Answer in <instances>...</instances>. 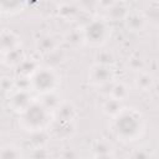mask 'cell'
Segmentation results:
<instances>
[{
    "instance_id": "obj_25",
    "label": "cell",
    "mask_w": 159,
    "mask_h": 159,
    "mask_svg": "<svg viewBox=\"0 0 159 159\" xmlns=\"http://www.w3.org/2000/svg\"><path fill=\"white\" fill-rule=\"evenodd\" d=\"M2 58H4V51H2V48L0 46V62H2Z\"/></svg>"
},
{
    "instance_id": "obj_11",
    "label": "cell",
    "mask_w": 159,
    "mask_h": 159,
    "mask_svg": "<svg viewBox=\"0 0 159 159\" xmlns=\"http://www.w3.org/2000/svg\"><path fill=\"white\" fill-rule=\"evenodd\" d=\"M26 0H0V15H14L24 10Z\"/></svg>"
},
{
    "instance_id": "obj_12",
    "label": "cell",
    "mask_w": 159,
    "mask_h": 159,
    "mask_svg": "<svg viewBox=\"0 0 159 159\" xmlns=\"http://www.w3.org/2000/svg\"><path fill=\"white\" fill-rule=\"evenodd\" d=\"M134 86H135V88L138 91L148 92L154 86V77L148 72L139 71L137 77H135V80H134Z\"/></svg>"
},
{
    "instance_id": "obj_2",
    "label": "cell",
    "mask_w": 159,
    "mask_h": 159,
    "mask_svg": "<svg viewBox=\"0 0 159 159\" xmlns=\"http://www.w3.org/2000/svg\"><path fill=\"white\" fill-rule=\"evenodd\" d=\"M52 119V112L35 99L24 112L20 113V125L31 133L46 130Z\"/></svg>"
},
{
    "instance_id": "obj_7",
    "label": "cell",
    "mask_w": 159,
    "mask_h": 159,
    "mask_svg": "<svg viewBox=\"0 0 159 159\" xmlns=\"http://www.w3.org/2000/svg\"><path fill=\"white\" fill-rule=\"evenodd\" d=\"M48 135H52L56 139H68L73 135L76 130L75 120H63L53 118L47 128Z\"/></svg>"
},
{
    "instance_id": "obj_14",
    "label": "cell",
    "mask_w": 159,
    "mask_h": 159,
    "mask_svg": "<svg viewBox=\"0 0 159 159\" xmlns=\"http://www.w3.org/2000/svg\"><path fill=\"white\" fill-rule=\"evenodd\" d=\"M36 48L39 52H41L42 55H48L50 52H52L55 48H57V41L55 40V37L46 35L41 39L37 40L36 42Z\"/></svg>"
},
{
    "instance_id": "obj_21",
    "label": "cell",
    "mask_w": 159,
    "mask_h": 159,
    "mask_svg": "<svg viewBox=\"0 0 159 159\" xmlns=\"http://www.w3.org/2000/svg\"><path fill=\"white\" fill-rule=\"evenodd\" d=\"M66 40L71 45H80L83 42V34L80 30H73L66 35Z\"/></svg>"
},
{
    "instance_id": "obj_4",
    "label": "cell",
    "mask_w": 159,
    "mask_h": 159,
    "mask_svg": "<svg viewBox=\"0 0 159 159\" xmlns=\"http://www.w3.org/2000/svg\"><path fill=\"white\" fill-rule=\"evenodd\" d=\"M82 34L84 43L93 47H101L108 41V37L111 36V27L106 20L93 19L82 29Z\"/></svg>"
},
{
    "instance_id": "obj_9",
    "label": "cell",
    "mask_w": 159,
    "mask_h": 159,
    "mask_svg": "<svg viewBox=\"0 0 159 159\" xmlns=\"http://www.w3.org/2000/svg\"><path fill=\"white\" fill-rule=\"evenodd\" d=\"M0 46H1L2 51L6 52V51H10L12 48L20 47L21 40L14 31L4 29L0 31Z\"/></svg>"
},
{
    "instance_id": "obj_8",
    "label": "cell",
    "mask_w": 159,
    "mask_h": 159,
    "mask_svg": "<svg viewBox=\"0 0 159 159\" xmlns=\"http://www.w3.org/2000/svg\"><path fill=\"white\" fill-rule=\"evenodd\" d=\"M124 26L128 31L130 32H139L143 31L144 27L147 26V17L139 12V11H128L125 17L123 19Z\"/></svg>"
},
{
    "instance_id": "obj_19",
    "label": "cell",
    "mask_w": 159,
    "mask_h": 159,
    "mask_svg": "<svg viewBox=\"0 0 159 159\" xmlns=\"http://www.w3.org/2000/svg\"><path fill=\"white\" fill-rule=\"evenodd\" d=\"M22 157V152L19 147L14 144H7L0 148V158H20Z\"/></svg>"
},
{
    "instance_id": "obj_10",
    "label": "cell",
    "mask_w": 159,
    "mask_h": 159,
    "mask_svg": "<svg viewBox=\"0 0 159 159\" xmlns=\"http://www.w3.org/2000/svg\"><path fill=\"white\" fill-rule=\"evenodd\" d=\"M52 114H53V118H57V119L75 120V118L77 117V111L71 102L61 101V103L55 108Z\"/></svg>"
},
{
    "instance_id": "obj_18",
    "label": "cell",
    "mask_w": 159,
    "mask_h": 159,
    "mask_svg": "<svg viewBox=\"0 0 159 159\" xmlns=\"http://www.w3.org/2000/svg\"><path fill=\"white\" fill-rule=\"evenodd\" d=\"M93 155L94 157H99V158H103V157H112L113 154V149L111 147V144H108L107 142L104 140H99L94 144L93 147Z\"/></svg>"
},
{
    "instance_id": "obj_3",
    "label": "cell",
    "mask_w": 159,
    "mask_h": 159,
    "mask_svg": "<svg viewBox=\"0 0 159 159\" xmlns=\"http://www.w3.org/2000/svg\"><path fill=\"white\" fill-rule=\"evenodd\" d=\"M30 89L40 94L56 91L60 83V76L52 67H37L29 77Z\"/></svg>"
},
{
    "instance_id": "obj_20",
    "label": "cell",
    "mask_w": 159,
    "mask_h": 159,
    "mask_svg": "<svg viewBox=\"0 0 159 159\" xmlns=\"http://www.w3.org/2000/svg\"><path fill=\"white\" fill-rule=\"evenodd\" d=\"M58 14L62 19H66V20H72L77 16L78 14V9L72 5V4H63L61 5V7L58 9Z\"/></svg>"
},
{
    "instance_id": "obj_5",
    "label": "cell",
    "mask_w": 159,
    "mask_h": 159,
    "mask_svg": "<svg viewBox=\"0 0 159 159\" xmlns=\"http://www.w3.org/2000/svg\"><path fill=\"white\" fill-rule=\"evenodd\" d=\"M88 81L93 86L99 88L114 81V71L112 70V66L94 63L93 66H91L88 71Z\"/></svg>"
},
{
    "instance_id": "obj_13",
    "label": "cell",
    "mask_w": 159,
    "mask_h": 159,
    "mask_svg": "<svg viewBox=\"0 0 159 159\" xmlns=\"http://www.w3.org/2000/svg\"><path fill=\"white\" fill-rule=\"evenodd\" d=\"M128 94H129V88L124 82H114V81L112 82L108 97L122 102L128 97Z\"/></svg>"
},
{
    "instance_id": "obj_22",
    "label": "cell",
    "mask_w": 159,
    "mask_h": 159,
    "mask_svg": "<svg viewBox=\"0 0 159 159\" xmlns=\"http://www.w3.org/2000/svg\"><path fill=\"white\" fill-rule=\"evenodd\" d=\"M96 58H97V62L96 63H102V65H108V66H111L112 63H113V55H112V52H109V51H99L98 53H97V56H96Z\"/></svg>"
},
{
    "instance_id": "obj_17",
    "label": "cell",
    "mask_w": 159,
    "mask_h": 159,
    "mask_svg": "<svg viewBox=\"0 0 159 159\" xmlns=\"http://www.w3.org/2000/svg\"><path fill=\"white\" fill-rule=\"evenodd\" d=\"M120 109H122L120 102L117 101V99H114V98H111V97H107V99L104 101V103H103V106H102L103 113H104L106 116L111 117V118H112L113 116H116Z\"/></svg>"
},
{
    "instance_id": "obj_24",
    "label": "cell",
    "mask_w": 159,
    "mask_h": 159,
    "mask_svg": "<svg viewBox=\"0 0 159 159\" xmlns=\"http://www.w3.org/2000/svg\"><path fill=\"white\" fill-rule=\"evenodd\" d=\"M116 1H117V0H97L98 5H99L102 9H104V10H108Z\"/></svg>"
},
{
    "instance_id": "obj_16",
    "label": "cell",
    "mask_w": 159,
    "mask_h": 159,
    "mask_svg": "<svg viewBox=\"0 0 159 159\" xmlns=\"http://www.w3.org/2000/svg\"><path fill=\"white\" fill-rule=\"evenodd\" d=\"M128 11H129V7L127 6V4L125 2H120L118 0L107 10L108 16L112 20H119V19L123 20L125 17V15L128 14Z\"/></svg>"
},
{
    "instance_id": "obj_23",
    "label": "cell",
    "mask_w": 159,
    "mask_h": 159,
    "mask_svg": "<svg viewBox=\"0 0 159 159\" xmlns=\"http://www.w3.org/2000/svg\"><path fill=\"white\" fill-rule=\"evenodd\" d=\"M14 88H15V80H12L10 77H6V76H4V77L0 78V89L1 91L9 93Z\"/></svg>"
},
{
    "instance_id": "obj_15",
    "label": "cell",
    "mask_w": 159,
    "mask_h": 159,
    "mask_svg": "<svg viewBox=\"0 0 159 159\" xmlns=\"http://www.w3.org/2000/svg\"><path fill=\"white\" fill-rule=\"evenodd\" d=\"M24 58H25L24 51H22V48H21V46H20V47H16V48H12V50H10V51L4 52L2 62H5L7 66L16 67Z\"/></svg>"
},
{
    "instance_id": "obj_6",
    "label": "cell",
    "mask_w": 159,
    "mask_h": 159,
    "mask_svg": "<svg viewBox=\"0 0 159 159\" xmlns=\"http://www.w3.org/2000/svg\"><path fill=\"white\" fill-rule=\"evenodd\" d=\"M7 94H9V107L19 114L24 112L34 101L31 96V89H26V88L15 87Z\"/></svg>"
},
{
    "instance_id": "obj_1",
    "label": "cell",
    "mask_w": 159,
    "mask_h": 159,
    "mask_svg": "<svg viewBox=\"0 0 159 159\" xmlns=\"http://www.w3.org/2000/svg\"><path fill=\"white\" fill-rule=\"evenodd\" d=\"M111 129L118 140L124 143L137 140L144 132V119L134 108H123L112 117Z\"/></svg>"
}]
</instances>
